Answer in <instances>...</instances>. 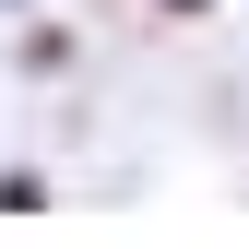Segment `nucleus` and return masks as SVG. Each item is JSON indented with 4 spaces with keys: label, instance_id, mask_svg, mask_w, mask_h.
Here are the masks:
<instances>
[{
    "label": "nucleus",
    "instance_id": "1",
    "mask_svg": "<svg viewBox=\"0 0 249 249\" xmlns=\"http://www.w3.org/2000/svg\"><path fill=\"white\" fill-rule=\"evenodd\" d=\"M178 12H202V0H178Z\"/></svg>",
    "mask_w": 249,
    "mask_h": 249
}]
</instances>
